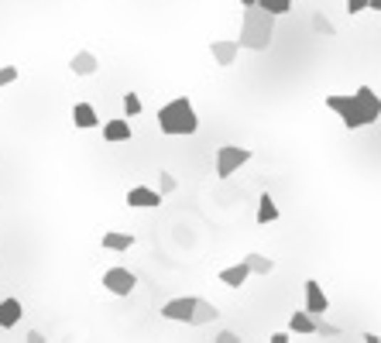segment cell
<instances>
[{
  "instance_id": "6da1fadb",
  "label": "cell",
  "mask_w": 381,
  "mask_h": 343,
  "mask_svg": "<svg viewBox=\"0 0 381 343\" xmlns=\"http://www.w3.org/2000/svg\"><path fill=\"white\" fill-rule=\"evenodd\" d=\"M326 107L340 117L343 127L357 131V127H367L381 117V96L371 86H357V93H330Z\"/></svg>"
},
{
  "instance_id": "7a4b0ae2",
  "label": "cell",
  "mask_w": 381,
  "mask_h": 343,
  "mask_svg": "<svg viewBox=\"0 0 381 343\" xmlns=\"http://www.w3.org/2000/svg\"><path fill=\"white\" fill-rule=\"evenodd\" d=\"M275 38V14L265 11L261 4H254L244 11V18H241V48H251V52H261L268 48Z\"/></svg>"
},
{
  "instance_id": "3957f363",
  "label": "cell",
  "mask_w": 381,
  "mask_h": 343,
  "mask_svg": "<svg viewBox=\"0 0 381 343\" xmlns=\"http://www.w3.org/2000/svg\"><path fill=\"white\" fill-rule=\"evenodd\" d=\"M158 131L169 134V137H189V134L199 131V117H196L186 96H175L158 110Z\"/></svg>"
},
{
  "instance_id": "277c9868",
  "label": "cell",
  "mask_w": 381,
  "mask_h": 343,
  "mask_svg": "<svg viewBox=\"0 0 381 343\" xmlns=\"http://www.w3.org/2000/svg\"><path fill=\"white\" fill-rule=\"evenodd\" d=\"M251 162V148H237V144H224L216 148V179H230L241 165Z\"/></svg>"
},
{
  "instance_id": "5b68a950",
  "label": "cell",
  "mask_w": 381,
  "mask_h": 343,
  "mask_svg": "<svg viewBox=\"0 0 381 343\" xmlns=\"http://www.w3.org/2000/svg\"><path fill=\"white\" fill-rule=\"evenodd\" d=\"M134 285H137V278H134V271H127V268H107V271H103V288L114 292V295H131Z\"/></svg>"
},
{
  "instance_id": "8992f818",
  "label": "cell",
  "mask_w": 381,
  "mask_h": 343,
  "mask_svg": "<svg viewBox=\"0 0 381 343\" xmlns=\"http://www.w3.org/2000/svg\"><path fill=\"white\" fill-rule=\"evenodd\" d=\"M237 52H241V41H237V38H216V41H210V56H213V62H216L220 69H230V65L237 62Z\"/></svg>"
},
{
  "instance_id": "52a82bcc",
  "label": "cell",
  "mask_w": 381,
  "mask_h": 343,
  "mask_svg": "<svg viewBox=\"0 0 381 343\" xmlns=\"http://www.w3.org/2000/svg\"><path fill=\"white\" fill-rule=\"evenodd\" d=\"M192 309H196V295H182V299H172V302L162 305V316L172 323H189Z\"/></svg>"
},
{
  "instance_id": "ba28073f",
  "label": "cell",
  "mask_w": 381,
  "mask_h": 343,
  "mask_svg": "<svg viewBox=\"0 0 381 343\" xmlns=\"http://www.w3.org/2000/svg\"><path fill=\"white\" fill-rule=\"evenodd\" d=\"M162 192L152 189V186H134V189H127V206H134V210H152V206H162Z\"/></svg>"
},
{
  "instance_id": "9c48e42d",
  "label": "cell",
  "mask_w": 381,
  "mask_h": 343,
  "mask_svg": "<svg viewBox=\"0 0 381 343\" xmlns=\"http://www.w3.org/2000/svg\"><path fill=\"white\" fill-rule=\"evenodd\" d=\"M326 309H330V299H326V292H323V285L320 282H306V312H313L316 320L323 316Z\"/></svg>"
},
{
  "instance_id": "30bf717a",
  "label": "cell",
  "mask_w": 381,
  "mask_h": 343,
  "mask_svg": "<svg viewBox=\"0 0 381 343\" xmlns=\"http://www.w3.org/2000/svg\"><path fill=\"white\" fill-rule=\"evenodd\" d=\"M103 141H110V144L131 141V117H124V120H107V124H103Z\"/></svg>"
},
{
  "instance_id": "8fae6325",
  "label": "cell",
  "mask_w": 381,
  "mask_h": 343,
  "mask_svg": "<svg viewBox=\"0 0 381 343\" xmlns=\"http://www.w3.org/2000/svg\"><path fill=\"white\" fill-rule=\"evenodd\" d=\"M248 278H251V268H248V261H244V258H241V265H230V268H224V271H220V282H224L227 288H241Z\"/></svg>"
},
{
  "instance_id": "7c38bea8",
  "label": "cell",
  "mask_w": 381,
  "mask_h": 343,
  "mask_svg": "<svg viewBox=\"0 0 381 343\" xmlns=\"http://www.w3.org/2000/svg\"><path fill=\"white\" fill-rule=\"evenodd\" d=\"M21 316H24L21 299H0V329H11V326H18Z\"/></svg>"
},
{
  "instance_id": "4fadbf2b",
  "label": "cell",
  "mask_w": 381,
  "mask_h": 343,
  "mask_svg": "<svg viewBox=\"0 0 381 343\" xmlns=\"http://www.w3.org/2000/svg\"><path fill=\"white\" fill-rule=\"evenodd\" d=\"M220 316V309L213 302H207V299H196V309H192V320H189V326H207V323H213Z\"/></svg>"
},
{
  "instance_id": "5bb4252c",
  "label": "cell",
  "mask_w": 381,
  "mask_h": 343,
  "mask_svg": "<svg viewBox=\"0 0 381 343\" xmlns=\"http://www.w3.org/2000/svg\"><path fill=\"white\" fill-rule=\"evenodd\" d=\"M100 244H103V250H131V248H134V233H120V230H107Z\"/></svg>"
},
{
  "instance_id": "9a60e30c",
  "label": "cell",
  "mask_w": 381,
  "mask_h": 343,
  "mask_svg": "<svg viewBox=\"0 0 381 343\" xmlns=\"http://www.w3.org/2000/svg\"><path fill=\"white\" fill-rule=\"evenodd\" d=\"M69 69H73V76H93L96 73V56L93 52H76V56L69 58Z\"/></svg>"
},
{
  "instance_id": "2e32d148",
  "label": "cell",
  "mask_w": 381,
  "mask_h": 343,
  "mask_svg": "<svg viewBox=\"0 0 381 343\" xmlns=\"http://www.w3.org/2000/svg\"><path fill=\"white\" fill-rule=\"evenodd\" d=\"M73 124H76V127H83V131L96 127V124H100V117H96L93 103H76V107H73Z\"/></svg>"
},
{
  "instance_id": "e0dca14e",
  "label": "cell",
  "mask_w": 381,
  "mask_h": 343,
  "mask_svg": "<svg viewBox=\"0 0 381 343\" xmlns=\"http://www.w3.org/2000/svg\"><path fill=\"white\" fill-rule=\"evenodd\" d=\"M254 220H258V227H268V223L278 220V206H275V199H271L268 192L258 199V216H254Z\"/></svg>"
},
{
  "instance_id": "ac0fdd59",
  "label": "cell",
  "mask_w": 381,
  "mask_h": 343,
  "mask_svg": "<svg viewBox=\"0 0 381 343\" xmlns=\"http://www.w3.org/2000/svg\"><path fill=\"white\" fill-rule=\"evenodd\" d=\"M316 316L313 312H292V320H288V326H292V333H303V337H309V333H316Z\"/></svg>"
},
{
  "instance_id": "d6986e66",
  "label": "cell",
  "mask_w": 381,
  "mask_h": 343,
  "mask_svg": "<svg viewBox=\"0 0 381 343\" xmlns=\"http://www.w3.org/2000/svg\"><path fill=\"white\" fill-rule=\"evenodd\" d=\"M244 261H248L251 275H271V271H275V261H271V258H265V254H248Z\"/></svg>"
},
{
  "instance_id": "ffe728a7",
  "label": "cell",
  "mask_w": 381,
  "mask_h": 343,
  "mask_svg": "<svg viewBox=\"0 0 381 343\" xmlns=\"http://www.w3.org/2000/svg\"><path fill=\"white\" fill-rule=\"evenodd\" d=\"M265 11H271L275 18H282V14H288L292 11V0H258Z\"/></svg>"
},
{
  "instance_id": "44dd1931",
  "label": "cell",
  "mask_w": 381,
  "mask_h": 343,
  "mask_svg": "<svg viewBox=\"0 0 381 343\" xmlns=\"http://www.w3.org/2000/svg\"><path fill=\"white\" fill-rule=\"evenodd\" d=\"M141 110H145V107H141V96H137V93H124V117H137Z\"/></svg>"
},
{
  "instance_id": "7402d4cb",
  "label": "cell",
  "mask_w": 381,
  "mask_h": 343,
  "mask_svg": "<svg viewBox=\"0 0 381 343\" xmlns=\"http://www.w3.org/2000/svg\"><path fill=\"white\" fill-rule=\"evenodd\" d=\"M179 189V182H175V175L172 172H158V192L162 196H169V192Z\"/></svg>"
},
{
  "instance_id": "603a6c76",
  "label": "cell",
  "mask_w": 381,
  "mask_h": 343,
  "mask_svg": "<svg viewBox=\"0 0 381 343\" xmlns=\"http://www.w3.org/2000/svg\"><path fill=\"white\" fill-rule=\"evenodd\" d=\"M14 79H18V65H0V90L11 86Z\"/></svg>"
},
{
  "instance_id": "cb8c5ba5",
  "label": "cell",
  "mask_w": 381,
  "mask_h": 343,
  "mask_svg": "<svg viewBox=\"0 0 381 343\" xmlns=\"http://www.w3.org/2000/svg\"><path fill=\"white\" fill-rule=\"evenodd\" d=\"M313 28H316V31H323V35H337V28H333L326 18H320V14L313 18Z\"/></svg>"
},
{
  "instance_id": "d4e9b609",
  "label": "cell",
  "mask_w": 381,
  "mask_h": 343,
  "mask_svg": "<svg viewBox=\"0 0 381 343\" xmlns=\"http://www.w3.org/2000/svg\"><path fill=\"white\" fill-rule=\"evenodd\" d=\"M347 4V14H361V11H367V0H343Z\"/></svg>"
},
{
  "instance_id": "484cf974",
  "label": "cell",
  "mask_w": 381,
  "mask_h": 343,
  "mask_svg": "<svg viewBox=\"0 0 381 343\" xmlns=\"http://www.w3.org/2000/svg\"><path fill=\"white\" fill-rule=\"evenodd\" d=\"M316 333H323V337H340V329H337V326H330V323H323V320L316 323Z\"/></svg>"
},
{
  "instance_id": "4316f807",
  "label": "cell",
  "mask_w": 381,
  "mask_h": 343,
  "mask_svg": "<svg viewBox=\"0 0 381 343\" xmlns=\"http://www.w3.org/2000/svg\"><path fill=\"white\" fill-rule=\"evenodd\" d=\"M216 340H220V343H234V340H237V333H234V329H220V333H216Z\"/></svg>"
},
{
  "instance_id": "83f0119b",
  "label": "cell",
  "mask_w": 381,
  "mask_h": 343,
  "mask_svg": "<svg viewBox=\"0 0 381 343\" xmlns=\"http://www.w3.org/2000/svg\"><path fill=\"white\" fill-rule=\"evenodd\" d=\"M271 343H288V333H271Z\"/></svg>"
},
{
  "instance_id": "f1b7e54d",
  "label": "cell",
  "mask_w": 381,
  "mask_h": 343,
  "mask_svg": "<svg viewBox=\"0 0 381 343\" xmlns=\"http://www.w3.org/2000/svg\"><path fill=\"white\" fill-rule=\"evenodd\" d=\"M367 7H371V11H381V0H367Z\"/></svg>"
},
{
  "instance_id": "f546056e",
  "label": "cell",
  "mask_w": 381,
  "mask_h": 343,
  "mask_svg": "<svg viewBox=\"0 0 381 343\" xmlns=\"http://www.w3.org/2000/svg\"><path fill=\"white\" fill-rule=\"evenodd\" d=\"M241 4H244V7H254V4H258V0H241Z\"/></svg>"
}]
</instances>
